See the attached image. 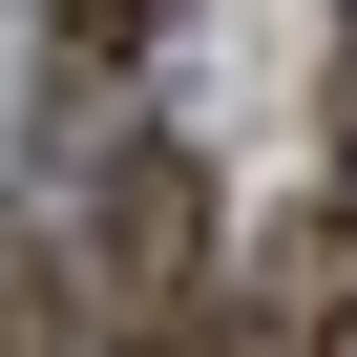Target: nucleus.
Masks as SVG:
<instances>
[{
	"instance_id": "1",
	"label": "nucleus",
	"mask_w": 357,
	"mask_h": 357,
	"mask_svg": "<svg viewBox=\"0 0 357 357\" xmlns=\"http://www.w3.org/2000/svg\"><path fill=\"white\" fill-rule=\"evenodd\" d=\"M190 273H211L190 147H126L105 190H84V357H190Z\"/></svg>"
},
{
	"instance_id": "2",
	"label": "nucleus",
	"mask_w": 357,
	"mask_h": 357,
	"mask_svg": "<svg viewBox=\"0 0 357 357\" xmlns=\"http://www.w3.org/2000/svg\"><path fill=\"white\" fill-rule=\"evenodd\" d=\"M147 22H168V0H43V43H63V84H105V63H147Z\"/></svg>"
},
{
	"instance_id": "3",
	"label": "nucleus",
	"mask_w": 357,
	"mask_h": 357,
	"mask_svg": "<svg viewBox=\"0 0 357 357\" xmlns=\"http://www.w3.org/2000/svg\"><path fill=\"white\" fill-rule=\"evenodd\" d=\"M336 252H357V147H336Z\"/></svg>"
}]
</instances>
